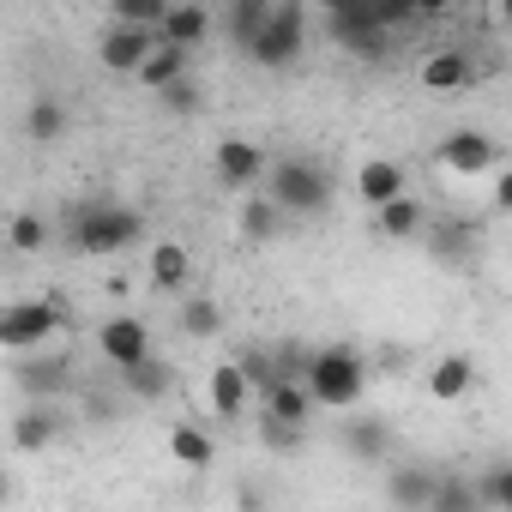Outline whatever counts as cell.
<instances>
[{"instance_id":"obj_1","label":"cell","mask_w":512,"mask_h":512,"mask_svg":"<svg viewBox=\"0 0 512 512\" xmlns=\"http://www.w3.org/2000/svg\"><path fill=\"white\" fill-rule=\"evenodd\" d=\"M145 241V217L121 199H85L73 211V247L91 253V260H115V253Z\"/></svg>"},{"instance_id":"obj_2","label":"cell","mask_w":512,"mask_h":512,"mask_svg":"<svg viewBox=\"0 0 512 512\" xmlns=\"http://www.w3.org/2000/svg\"><path fill=\"white\" fill-rule=\"evenodd\" d=\"M308 392L320 410H356L362 392H368V362L362 350L350 344H320L314 350V368H308Z\"/></svg>"},{"instance_id":"obj_3","label":"cell","mask_w":512,"mask_h":512,"mask_svg":"<svg viewBox=\"0 0 512 512\" xmlns=\"http://www.w3.org/2000/svg\"><path fill=\"white\" fill-rule=\"evenodd\" d=\"M266 181H272V199L284 205V217H320L332 205V175L314 157H278Z\"/></svg>"},{"instance_id":"obj_4","label":"cell","mask_w":512,"mask_h":512,"mask_svg":"<svg viewBox=\"0 0 512 512\" xmlns=\"http://www.w3.org/2000/svg\"><path fill=\"white\" fill-rule=\"evenodd\" d=\"M302 49H308V7H302V0H278L266 31H260V43L247 49V61L266 67V73H284V67L302 61Z\"/></svg>"},{"instance_id":"obj_5","label":"cell","mask_w":512,"mask_h":512,"mask_svg":"<svg viewBox=\"0 0 512 512\" xmlns=\"http://www.w3.org/2000/svg\"><path fill=\"white\" fill-rule=\"evenodd\" d=\"M61 332H67V308H61V302H43V296L13 302L7 314H0V344H7L13 356H37V350H49V338H61Z\"/></svg>"},{"instance_id":"obj_6","label":"cell","mask_w":512,"mask_h":512,"mask_svg":"<svg viewBox=\"0 0 512 512\" xmlns=\"http://www.w3.org/2000/svg\"><path fill=\"white\" fill-rule=\"evenodd\" d=\"M97 350H103V362H109L115 374H127V368H139V362L157 356V350H151V332H145L139 314H115V320H103V326H97Z\"/></svg>"},{"instance_id":"obj_7","label":"cell","mask_w":512,"mask_h":512,"mask_svg":"<svg viewBox=\"0 0 512 512\" xmlns=\"http://www.w3.org/2000/svg\"><path fill=\"white\" fill-rule=\"evenodd\" d=\"M500 157H506V145L482 127H458V133L440 139V163L452 175H488V169H500Z\"/></svg>"},{"instance_id":"obj_8","label":"cell","mask_w":512,"mask_h":512,"mask_svg":"<svg viewBox=\"0 0 512 512\" xmlns=\"http://www.w3.org/2000/svg\"><path fill=\"white\" fill-rule=\"evenodd\" d=\"M211 169H217V181L229 187V193H253V181L260 175H272V163H266V151L253 145V139H217V151H211Z\"/></svg>"},{"instance_id":"obj_9","label":"cell","mask_w":512,"mask_h":512,"mask_svg":"<svg viewBox=\"0 0 512 512\" xmlns=\"http://www.w3.org/2000/svg\"><path fill=\"white\" fill-rule=\"evenodd\" d=\"M163 49V37L157 31H133V25H109L103 37H97V61L109 67V73H145V61Z\"/></svg>"},{"instance_id":"obj_10","label":"cell","mask_w":512,"mask_h":512,"mask_svg":"<svg viewBox=\"0 0 512 512\" xmlns=\"http://www.w3.org/2000/svg\"><path fill=\"white\" fill-rule=\"evenodd\" d=\"M211 25H217V13L205 7V0H169V19H163V43L169 49H181V55H193L205 37H211Z\"/></svg>"},{"instance_id":"obj_11","label":"cell","mask_w":512,"mask_h":512,"mask_svg":"<svg viewBox=\"0 0 512 512\" xmlns=\"http://www.w3.org/2000/svg\"><path fill=\"white\" fill-rule=\"evenodd\" d=\"M356 193H362L368 211H386L392 199L410 193V175H404V163H392V157H368V163L356 169Z\"/></svg>"},{"instance_id":"obj_12","label":"cell","mask_w":512,"mask_h":512,"mask_svg":"<svg viewBox=\"0 0 512 512\" xmlns=\"http://www.w3.org/2000/svg\"><path fill=\"white\" fill-rule=\"evenodd\" d=\"M434 470H422V464H392L386 470V506L392 512H428L434 506Z\"/></svg>"},{"instance_id":"obj_13","label":"cell","mask_w":512,"mask_h":512,"mask_svg":"<svg viewBox=\"0 0 512 512\" xmlns=\"http://www.w3.org/2000/svg\"><path fill=\"white\" fill-rule=\"evenodd\" d=\"M145 278H151V290H169V296H181V290L193 284V253H187L181 241H151Z\"/></svg>"},{"instance_id":"obj_14","label":"cell","mask_w":512,"mask_h":512,"mask_svg":"<svg viewBox=\"0 0 512 512\" xmlns=\"http://www.w3.org/2000/svg\"><path fill=\"white\" fill-rule=\"evenodd\" d=\"M247 404H253L247 374H241L235 362H217V368H211V416H217V422H241Z\"/></svg>"},{"instance_id":"obj_15","label":"cell","mask_w":512,"mask_h":512,"mask_svg":"<svg viewBox=\"0 0 512 512\" xmlns=\"http://www.w3.org/2000/svg\"><path fill=\"white\" fill-rule=\"evenodd\" d=\"M338 440H344L350 458H362V464H386V452H392V422H386V416H356V422L338 428Z\"/></svg>"},{"instance_id":"obj_16","label":"cell","mask_w":512,"mask_h":512,"mask_svg":"<svg viewBox=\"0 0 512 512\" xmlns=\"http://www.w3.org/2000/svg\"><path fill=\"white\" fill-rule=\"evenodd\" d=\"M374 229H380V241H416V235L428 229V205H422L416 193H404V199H392L386 211H374Z\"/></svg>"},{"instance_id":"obj_17","label":"cell","mask_w":512,"mask_h":512,"mask_svg":"<svg viewBox=\"0 0 512 512\" xmlns=\"http://www.w3.org/2000/svg\"><path fill=\"white\" fill-rule=\"evenodd\" d=\"M470 386H476V362H470L464 350H452V356H440V362L428 368V392H434L440 404H458Z\"/></svg>"},{"instance_id":"obj_18","label":"cell","mask_w":512,"mask_h":512,"mask_svg":"<svg viewBox=\"0 0 512 512\" xmlns=\"http://www.w3.org/2000/svg\"><path fill=\"white\" fill-rule=\"evenodd\" d=\"M266 19H272V0H235V7L223 13V37L247 55L253 43H260V31H266Z\"/></svg>"},{"instance_id":"obj_19","label":"cell","mask_w":512,"mask_h":512,"mask_svg":"<svg viewBox=\"0 0 512 512\" xmlns=\"http://www.w3.org/2000/svg\"><path fill=\"white\" fill-rule=\"evenodd\" d=\"M470 79H476V61H470L464 49H440V55L422 61V85H428V91H464Z\"/></svg>"},{"instance_id":"obj_20","label":"cell","mask_w":512,"mask_h":512,"mask_svg":"<svg viewBox=\"0 0 512 512\" xmlns=\"http://www.w3.org/2000/svg\"><path fill=\"white\" fill-rule=\"evenodd\" d=\"M314 410H320V404H314L308 386H278V392L260 398V416H272V422H284V428H308Z\"/></svg>"},{"instance_id":"obj_21","label":"cell","mask_w":512,"mask_h":512,"mask_svg":"<svg viewBox=\"0 0 512 512\" xmlns=\"http://www.w3.org/2000/svg\"><path fill=\"white\" fill-rule=\"evenodd\" d=\"M235 223H241V241H272V235L284 229V205H278L272 193H247Z\"/></svg>"},{"instance_id":"obj_22","label":"cell","mask_w":512,"mask_h":512,"mask_svg":"<svg viewBox=\"0 0 512 512\" xmlns=\"http://www.w3.org/2000/svg\"><path fill=\"white\" fill-rule=\"evenodd\" d=\"M181 79H193V55H181V49H169V43H163V49L145 61V73H139V85H145V91H157V97H163V91H175Z\"/></svg>"},{"instance_id":"obj_23","label":"cell","mask_w":512,"mask_h":512,"mask_svg":"<svg viewBox=\"0 0 512 512\" xmlns=\"http://www.w3.org/2000/svg\"><path fill=\"white\" fill-rule=\"evenodd\" d=\"M61 428H67V422H61V410L31 404V410H19V422H13V446H19V452H37V446H49Z\"/></svg>"},{"instance_id":"obj_24","label":"cell","mask_w":512,"mask_h":512,"mask_svg":"<svg viewBox=\"0 0 512 512\" xmlns=\"http://www.w3.org/2000/svg\"><path fill=\"white\" fill-rule=\"evenodd\" d=\"M169 452H175L187 470H211V464H217V440H211L199 422H175V428H169Z\"/></svg>"},{"instance_id":"obj_25","label":"cell","mask_w":512,"mask_h":512,"mask_svg":"<svg viewBox=\"0 0 512 512\" xmlns=\"http://www.w3.org/2000/svg\"><path fill=\"white\" fill-rule=\"evenodd\" d=\"M61 380H67V362H61V356H19V386H25L31 398L61 392Z\"/></svg>"},{"instance_id":"obj_26","label":"cell","mask_w":512,"mask_h":512,"mask_svg":"<svg viewBox=\"0 0 512 512\" xmlns=\"http://www.w3.org/2000/svg\"><path fill=\"white\" fill-rule=\"evenodd\" d=\"M235 368L247 374L253 398H266V392H278V386H284V380H278V350H260V344H247V350L235 356Z\"/></svg>"},{"instance_id":"obj_27","label":"cell","mask_w":512,"mask_h":512,"mask_svg":"<svg viewBox=\"0 0 512 512\" xmlns=\"http://www.w3.org/2000/svg\"><path fill=\"white\" fill-rule=\"evenodd\" d=\"M25 133H31L37 145H55V139L67 133V103H61V97H37V103L25 109Z\"/></svg>"},{"instance_id":"obj_28","label":"cell","mask_w":512,"mask_h":512,"mask_svg":"<svg viewBox=\"0 0 512 512\" xmlns=\"http://www.w3.org/2000/svg\"><path fill=\"white\" fill-rule=\"evenodd\" d=\"M428 512H482L476 476H440V482H434V506H428Z\"/></svg>"},{"instance_id":"obj_29","label":"cell","mask_w":512,"mask_h":512,"mask_svg":"<svg viewBox=\"0 0 512 512\" xmlns=\"http://www.w3.org/2000/svg\"><path fill=\"white\" fill-rule=\"evenodd\" d=\"M181 332H187V338H217V332H223V308L193 290V296L181 302Z\"/></svg>"},{"instance_id":"obj_30","label":"cell","mask_w":512,"mask_h":512,"mask_svg":"<svg viewBox=\"0 0 512 512\" xmlns=\"http://www.w3.org/2000/svg\"><path fill=\"white\" fill-rule=\"evenodd\" d=\"M476 494H482V512H512V458L488 464L476 476Z\"/></svg>"},{"instance_id":"obj_31","label":"cell","mask_w":512,"mask_h":512,"mask_svg":"<svg viewBox=\"0 0 512 512\" xmlns=\"http://www.w3.org/2000/svg\"><path fill=\"white\" fill-rule=\"evenodd\" d=\"M169 380H175V374H169V362H157V356L121 374V386H127L133 398H163V392H169Z\"/></svg>"},{"instance_id":"obj_32","label":"cell","mask_w":512,"mask_h":512,"mask_svg":"<svg viewBox=\"0 0 512 512\" xmlns=\"http://www.w3.org/2000/svg\"><path fill=\"white\" fill-rule=\"evenodd\" d=\"M7 241H13V253H43V247H49V223H43L37 211H13Z\"/></svg>"},{"instance_id":"obj_33","label":"cell","mask_w":512,"mask_h":512,"mask_svg":"<svg viewBox=\"0 0 512 512\" xmlns=\"http://www.w3.org/2000/svg\"><path fill=\"white\" fill-rule=\"evenodd\" d=\"M428 235H434V253H446V260H464L470 241H476L470 223H428Z\"/></svg>"},{"instance_id":"obj_34","label":"cell","mask_w":512,"mask_h":512,"mask_svg":"<svg viewBox=\"0 0 512 512\" xmlns=\"http://www.w3.org/2000/svg\"><path fill=\"white\" fill-rule=\"evenodd\" d=\"M260 440H266L272 452H302V440H308V428H284V422H272V416H260Z\"/></svg>"},{"instance_id":"obj_35","label":"cell","mask_w":512,"mask_h":512,"mask_svg":"<svg viewBox=\"0 0 512 512\" xmlns=\"http://www.w3.org/2000/svg\"><path fill=\"white\" fill-rule=\"evenodd\" d=\"M163 109H169V115H199V85L181 79L175 91H163Z\"/></svg>"},{"instance_id":"obj_36","label":"cell","mask_w":512,"mask_h":512,"mask_svg":"<svg viewBox=\"0 0 512 512\" xmlns=\"http://www.w3.org/2000/svg\"><path fill=\"white\" fill-rule=\"evenodd\" d=\"M494 211H512V169L494 175Z\"/></svg>"},{"instance_id":"obj_37","label":"cell","mask_w":512,"mask_h":512,"mask_svg":"<svg viewBox=\"0 0 512 512\" xmlns=\"http://www.w3.org/2000/svg\"><path fill=\"white\" fill-rule=\"evenodd\" d=\"M235 506H241V512H266V500H260V488H241V494H235Z\"/></svg>"},{"instance_id":"obj_38","label":"cell","mask_w":512,"mask_h":512,"mask_svg":"<svg viewBox=\"0 0 512 512\" xmlns=\"http://www.w3.org/2000/svg\"><path fill=\"white\" fill-rule=\"evenodd\" d=\"M500 25H506V31H512V0H506V7H500Z\"/></svg>"}]
</instances>
